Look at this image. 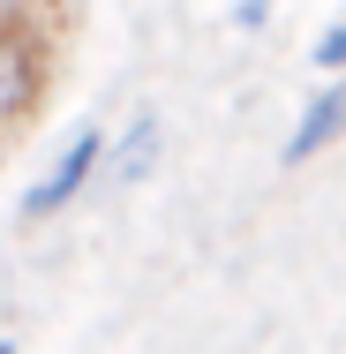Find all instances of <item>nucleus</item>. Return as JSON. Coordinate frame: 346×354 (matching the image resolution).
Here are the masks:
<instances>
[{"label": "nucleus", "instance_id": "nucleus-3", "mask_svg": "<svg viewBox=\"0 0 346 354\" xmlns=\"http://www.w3.org/2000/svg\"><path fill=\"white\" fill-rule=\"evenodd\" d=\"M346 136V75L339 83H324L309 106H301V121H294V136H286V166H301V158H316L324 143Z\"/></svg>", "mask_w": 346, "mask_h": 354}, {"label": "nucleus", "instance_id": "nucleus-6", "mask_svg": "<svg viewBox=\"0 0 346 354\" xmlns=\"http://www.w3.org/2000/svg\"><path fill=\"white\" fill-rule=\"evenodd\" d=\"M0 354H15V339H0Z\"/></svg>", "mask_w": 346, "mask_h": 354}, {"label": "nucleus", "instance_id": "nucleus-4", "mask_svg": "<svg viewBox=\"0 0 346 354\" xmlns=\"http://www.w3.org/2000/svg\"><path fill=\"white\" fill-rule=\"evenodd\" d=\"M151 158H158V113H136V121H128V136H121V158H113V174H106V181H113V189H136Z\"/></svg>", "mask_w": 346, "mask_h": 354}, {"label": "nucleus", "instance_id": "nucleus-1", "mask_svg": "<svg viewBox=\"0 0 346 354\" xmlns=\"http://www.w3.org/2000/svg\"><path fill=\"white\" fill-rule=\"evenodd\" d=\"M46 98V53L30 46V30H15V15H0V136H15Z\"/></svg>", "mask_w": 346, "mask_h": 354}, {"label": "nucleus", "instance_id": "nucleus-2", "mask_svg": "<svg viewBox=\"0 0 346 354\" xmlns=\"http://www.w3.org/2000/svg\"><path fill=\"white\" fill-rule=\"evenodd\" d=\"M98 158H106V136L98 129H75L68 143H61V158L30 181V196H23V218H53L61 204H75V189L98 174Z\"/></svg>", "mask_w": 346, "mask_h": 354}, {"label": "nucleus", "instance_id": "nucleus-5", "mask_svg": "<svg viewBox=\"0 0 346 354\" xmlns=\"http://www.w3.org/2000/svg\"><path fill=\"white\" fill-rule=\"evenodd\" d=\"M309 61H316V68H346V23H331V30L309 46Z\"/></svg>", "mask_w": 346, "mask_h": 354}]
</instances>
